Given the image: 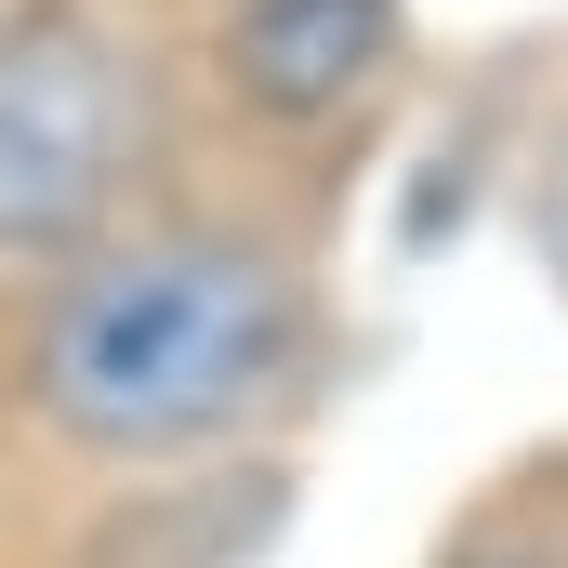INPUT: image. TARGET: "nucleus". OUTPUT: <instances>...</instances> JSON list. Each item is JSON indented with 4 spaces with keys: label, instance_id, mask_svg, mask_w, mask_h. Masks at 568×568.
I'll list each match as a JSON object with an SVG mask.
<instances>
[{
    "label": "nucleus",
    "instance_id": "2",
    "mask_svg": "<svg viewBox=\"0 0 568 568\" xmlns=\"http://www.w3.org/2000/svg\"><path fill=\"white\" fill-rule=\"evenodd\" d=\"M159 159V67L106 13H13L0 27V278H67L133 225Z\"/></svg>",
    "mask_w": 568,
    "mask_h": 568
},
{
    "label": "nucleus",
    "instance_id": "5",
    "mask_svg": "<svg viewBox=\"0 0 568 568\" xmlns=\"http://www.w3.org/2000/svg\"><path fill=\"white\" fill-rule=\"evenodd\" d=\"M476 568H568V556H476Z\"/></svg>",
    "mask_w": 568,
    "mask_h": 568
},
{
    "label": "nucleus",
    "instance_id": "4",
    "mask_svg": "<svg viewBox=\"0 0 568 568\" xmlns=\"http://www.w3.org/2000/svg\"><path fill=\"white\" fill-rule=\"evenodd\" d=\"M529 239H542V265L568 278V133H556V159H542V199H529Z\"/></svg>",
    "mask_w": 568,
    "mask_h": 568
},
{
    "label": "nucleus",
    "instance_id": "1",
    "mask_svg": "<svg viewBox=\"0 0 568 568\" xmlns=\"http://www.w3.org/2000/svg\"><path fill=\"white\" fill-rule=\"evenodd\" d=\"M317 371V291L239 225H120L27 317V410L93 463H185L278 424Z\"/></svg>",
    "mask_w": 568,
    "mask_h": 568
},
{
    "label": "nucleus",
    "instance_id": "3",
    "mask_svg": "<svg viewBox=\"0 0 568 568\" xmlns=\"http://www.w3.org/2000/svg\"><path fill=\"white\" fill-rule=\"evenodd\" d=\"M410 53V0H225L212 13V80L265 133H344L384 106Z\"/></svg>",
    "mask_w": 568,
    "mask_h": 568
}]
</instances>
